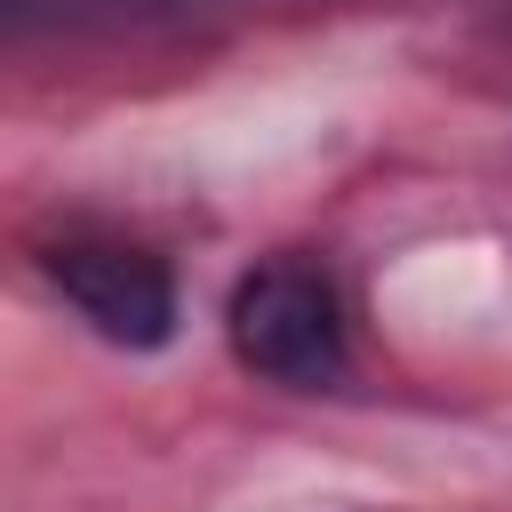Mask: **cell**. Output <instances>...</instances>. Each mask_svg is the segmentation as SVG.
<instances>
[{
    "label": "cell",
    "mask_w": 512,
    "mask_h": 512,
    "mask_svg": "<svg viewBox=\"0 0 512 512\" xmlns=\"http://www.w3.org/2000/svg\"><path fill=\"white\" fill-rule=\"evenodd\" d=\"M224 344L256 384L280 392H328L352 360V312L320 256L272 248L224 288Z\"/></svg>",
    "instance_id": "cell-1"
},
{
    "label": "cell",
    "mask_w": 512,
    "mask_h": 512,
    "mask_svg": "<svg viewBox=\"0 0 512 512\" xmlns=\"http://www.w3.org/2000/svg\"><path fill=\"white\" fill-rule=\"evenodd\" d=\"M32 272L88 336H104L120 352H160L184 320L176 264L128 232H96V224L48 232V240H32Z\"/></svg>",
    "instance_id": "cell-2"
}]
</instances>
